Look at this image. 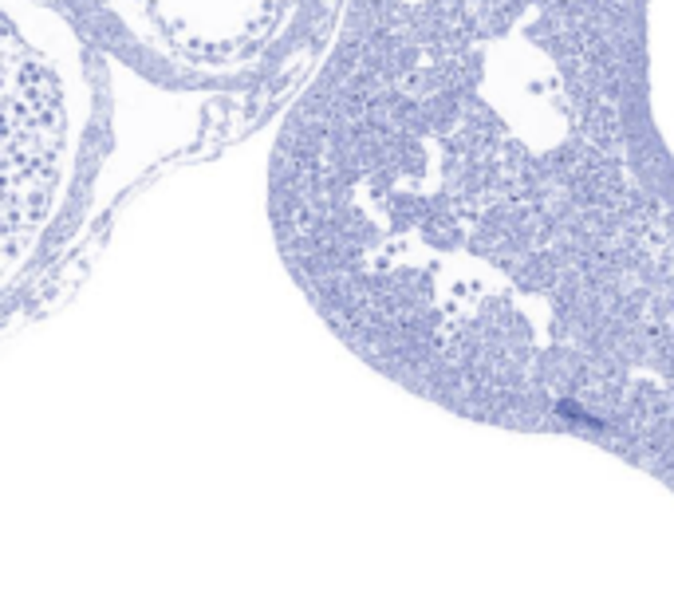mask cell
Returning <instances> with one entry per match:
<instances>
[{"label":"cell","mask_w":674,"mask_h":591,"mask_svg":"<svg viewBox=\"0 0 674 591\" xmlns=\"http://www.w3.org/2000/svg\"><path fill=\"white\" fill-rule=\"evenodd\" d=\"M650 0H339L268 162L277 253L351 355L458 418L564 434L659 194Z\"/></svg>","instance_id":"6da1fadb"},{"label":"cell","mask_w":674,"mask_h":591,"mask_svg":"<svg viewBox=\"0 0 674 591\" xmlns=\"http://www.w3.org/2000/svg\"><path fill=\"white\" fill-rule=\"evenodd\" d=\"M111 138L106 55L59 0H0V300L64 245Z\"/></svg>","instance_id":"7a4b0ae2"},{"label":"cell","mask_w":674,"mask_h":591,"mask_svg":"<svg viewBox=\"0 0 674 591\" xmlns=\"http://www.w3.org/2000/svg\"><path fill=\"white\" fill-rule=\"evenodd\" d=\"M103 55L154 83L233 91L319 52L339 0H59Z\"/></svg>","instance_id":"3957f363"},{"label":"cell","mask_w":674,"mask_h":591,"mask_svg":"<svg viewBox=\"0 0 674 591\" xmlns=\"http://www.w3.org/2000/svg\"><path fill=\"white\" fill-rule=\"evenodd\" d=\"M588 442L674 493V197L667 194L631 292L619 378Z\"/></svg>","instance_id":"277c9868"}]
</instances>
